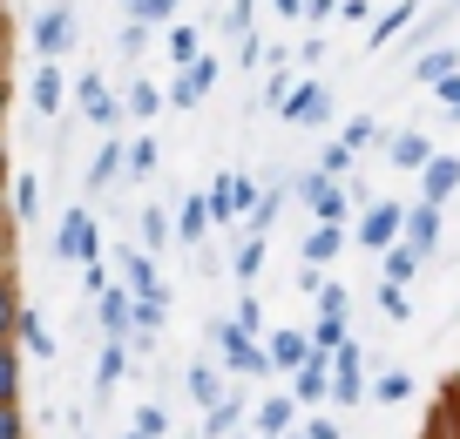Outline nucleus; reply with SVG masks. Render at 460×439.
<instances>
[{"instance_id":"nucleus-1","label":"nucleus","mask_w":460,"mask_h":439,"mask_svg":"<svg viewBox=\"0 0 460 439\" xmlns=\"http://www.w3.org/2000/svg\"><path fill=\"white\" fill-rule=\"evenodd\" d=\"M61 257H75V264H102V230H95V216L88 210H68L61 216V243H55Z\"/></svg>"},{"instance_id":"nucleus-2","label":"nucleus","mask_w":460,"mask_h":439,"mask_svg":"<svg viewBox=\"0 0 460 439\" xmlns=\"http://www.w3.org/2000/svg\"><path fill=\"white\" fill-rule=\"evenodd\" d=\"M258 210V183H251V176H217V189H210V216L217 224H230V216H251Z\"/></svg>"},{"instance_id":"nucleus-3","label":"nucleus","mask_w":460,"mask_h":439,"mask_svg":"<svg viewBox=\"0 0 460 439\" xmlns=\"http://www.w3.org/2000/svg\"><path fill=\"white\" fill-rule=\"evenodd\" d=\"M400 230H406V210H400V203H373V210H366V224H359V243H366V250H379V257H386Z\"/></svg>"},{"instance_id":"nucleus-4","label":"nucleus","mask_w":460,"mask_h":439,"mask_svg":"<svg viewBox=\"0 0 460 439\" xmlns=\"http://www.w3.org/2000/svg\"><path fill=\"white\" fill-rule=\"evenodd\" d=\"M217 345H224V365L230 372H264V365H271V358L258 352V338L237 331V325H217Z\"/></svg>"},{"instance_id":"nucleus-5","label":"nucleus","mask_w":460,"mask_h":439,"mask_svg":"<svg viewBox=\"0 0 460 439\" xmlns=\"http://www.w3.org/2000/svg\"><path fill=\"white\" fill-rule=\"evenodd\" d=\"M68 41H75V14H68V7H48V14L34 21V55H41V61H55Z\"/></svg>"},{"instance_id":"nucleus-6","label":"nucleus","mask_w":460,"mask_h":439,"mask_svg":"<svg viewBox=\"0 0 460 439\" xmlns=\"http://www.w3.org/2000/svg\"><path fill=\"white\" fill-rule=\"evenodd\" d=\"M291 399H298V406H325L332 399V358L325 352H312V365L291 372Z\"/></svg>"},{"instance_id":"nucleus-7","label":"nucleus","mask_w":460,"mask_h":439,"mask_svg":"<svg viewBox=\"0 0 460 439\" xmlns=\"http://www.w3.org/2000/svg\"><path fill=\"white\" fill-rule=\"evenodd\" d=\"M454 189H460V156H433L427 170H420V203H433V210H440Z\"/></svg>"},{"instance_id":"nucleus-8","label":"nucleus","mask_w":460,"mask_h":439,"mask_svg":"<svg viewBox=\"0 0 460 439\" xmlns=\"http://www.w3.org/2000/svg\"><path fill=\"white\" fill-rule=\"evenodd\" d=\"M400 237H406V250H413V257H433V243H440V210H433V203H413Z\"/></svg>"},{"instance_id":"nucleus-9","label":"nucleus","mask_w":460,"mask_h":439,"mask_svg":"<svg viewBox=\"0 0 460 439\" xmlns=\"http://www.w3.org/2000/svg\"><path fill=\"white\" fill-rule=\"evenodd\" d=\"M332 399H339V406H359V392H366V379H359V345H339V352H332Z\"/></svg>"},{"instance_id":"nucleus-10","label":"nucleus","mask_w":460,"mask_h":439,"mask_svg":"<svg viewBox=\"0 0 460 439\" xmlns=\"http://www.w3.org/2000/svg\"><path fill=\"white\" fill-rule=\"evenodd\" d=\"M264 358H271V372H305L312 365V338H305V331H271Z\"/></svg>"},{"instance_id":"nucleus-11","label":"nucleus","mask_w":460,"mask_h":439,"mask_svg":"<svg viewBox=\"0 0 460 439\" xmlns=\"http://www.w3.org/2000/svg\"><path fill=\"white\" fill-rule=\"evenodd\" d=\"M305 203H312V216H318V224H339V216H345V183H332V176H305Z\"/></svg>"},{"instance_id":"nucleus-12","label":"nucleus","mask_w":460,"mask_h":439,"mask_svg":"<svg viewBox=\"0 0 460 439\" xmlns=\"http://www.w3.org/2000/svg\"><path fill=\"white\" fill-rule=\"evenodd\" d=\"M325 115H332V95L318 82H298L285 95V122H325Z\"/></svg>"},{"instance_id":"nucleus-13","label":"nucleus","mask_w":460,"mask_h":439,"mask_svg":"<svg viewBox=\"0 0 460 439\" xmlns=\"http://www.w3.org/2000/svg\"><path fill=\"white\" fill-rule=\"evenodd\" d=\"M339 250H345V230L339 224H318L312 237H305V270H325Z\"/></svg>"},{"instance_id":"nucleus-14","label":"nucleus","mask_w":460,"mask_h":439,"mask_svg":"<svg viewBox=\"0 0 460 439\" xmlns=\"http://www.w3.org/2000/svg\"><path fill=\"white\" fill-rule=\"evenodd\" d=\"M386 149H393V162H400V170H427V162L440 156V149H433V142L420 136V128H406V136H393Z\"/></svg>"},{"instance_id":"nucleus-15","label":"nucleus","mask_w":460,"mask_h":439,"mask_svg":"<svg viewBox=\"0 0 460 439\" xmlns=\"http://www.w3.org/2000/svg\"><path fill=\"white\" fill-rule=\"evenodd\" d=\"M75 101L88 109V122H115V95L95 82V75H82V82H75Z\"/></svg>"},{"instance_id":"nucleus-16","label":"nucleus","mask_w":460,"mask_h":439,"mask_svg":"<svg viewBox=\"0 0 460 439\" xmlns=\"http://www.w3.org/2000/svg\"><path fill=\"white\" fill-rule=\"evenodd\" d=\"M447 75H460V55H454V48H433V55L413 61V82H427V88H440Z\"/></svg>"},{"instance_id":"nucleus-17","label":"nucleus","mask_w":460,"mask_h":439,"mask_svg":"<svg viewBox=\"0 0 460 439\" xmlns=\"http://www.w3.org/2000/svg\"><path fill=\"white\" fill-rule=\"evenodd\" d=\"M291 412H298V399H264V406H258V439H285Z\"/></svg>"},{"instance_id":"nucleus-18","label":"nucleus","mask_w":460,"mask_h":439,"mask_svg":"<svg viewBox=\"0 0 460 439\" xmlns=\"http://www.w3.org/2000/svg\"><path fill=\"white\" fill-rule=\"evenodd\" d=\"M102 325H109V345L129 338V291H102Z\"/></svg>"},{"instance_id":"nucleus-19","label":"nucleus","mask_w":460,"mask_h":439,"mask_svg":"<svg viewBox=\"0 0 460 439\" xmlns=\"http://www.w3.org/2000/svg\"><path fill=\"white\" fill-rule=\"evenodd\" d=\"M237 419H244V399H224V406L203 412V433L210 439H237Z\"/></svg>"},{"instance_id":"nucleus-20","label":"nucleus","mask_w":460,"mask_h":439,"mask_svg":"<svg viewBox=\"0 0 460 439\" xmlns=\"http://www.w3.org/2000/svg\"><path fill=\"white\" fill-rule=\"evenodd\" d=\"M413 14H420L413 0H393L386 14H379V28H373V34H366V48H386V41H393V34H400V28H406V21H413Z\"/></svg>"},{"instance_id":"nucleus-21","label":"nucleus","mask_w":460,"mask_h":439,"mask_svg":"<svg viewBox=\"0 0 460 439\" xmlns=\"http://www.w3.org/2000/svg\"><path fill=\"white\" fill-rule=\"evenodd\" d=\"M129 298H163V277H156V257L136 250L129 257Z\"/></svg>"},{"instance_id":"nucleus-22","label":"nucleus","mask_w":460,"mask_h":439,"mask_svg":"<svg viewBox=\"0 0 460 439\" xmlns=\"http://www.w3.org/2000/svg\"><path fill=\"white\" fill-rule=\"evenodd\" d=\"M61 82H68V75H61L55 61H41V75H34V109H41V115L61 109Z\"/></svg>"},{"instance_id":"nucleus-23","label":"nucleus","mask_w":460,"mask_h":439,"mask_svg":"<svg viewBox=\"0 0 460 439\" xmlns=\"http://www.w3.org/2000/svg\"><path fill=\"white\" fill-rule=\"evenodd\" d=\"M190 399H197L203 412L224 406V379H217V365H190Z\"/></svg>"},{"instance_id":"nucleus-24","label":"nucleus","mask_w":460,"mask_h":439,"mask_svg":"<svg viewBox=\"0 0 460 439\" xmlns=\"http://www.w3.org/2000/svg\"><path fill=\"white\" fill-rule=\"evenodd\" d=\"M14 325H21V291H14V277L0 270V345H14Z\"/></svg>"},{"instance_id":"nucleus-25","label":"nucleus","mask_w":460,"mask_h":439,"mask_svg":"<svg viewBox=\"0 0 460 439\" xmlns=\"http://www.w3.org/2000/svg\"><path fill=\"white\" fill-rule=\"evenodd\" d=\"M203 224H210V203L190 197L183 210H176V243H197V237H203Z\"/></svg>"},{"instance_id":"nucleus-26","label":"nucleus","mask_w":460,"mask_h":439,"mask_svg":"<svg viewBox=\"0 0 460 439\" xmlns=\"http://www.w3.org/2000/svg\"><path fill=\"white\" fill-rule=\"evenodd\" d=\"M14 338H21V345H28V352H41V358H55V331H48V325H41V318H34V312H21V325H14Z\"/></svg>"},{"instance_id":"nucleus-27","label":"nucleus","mask_w":460,"mask_h":439,"mask_svg":"<svg viewBox=\"0 0 460 439\" xmlns=\"http://www.w3.org/2000/svg\"><path fill=\"white\" fill-rule=\"evenodd\" d=\"M122 365H129V345H102V358H95V392H109V385L122 379Z\"/></svg>"},{"instance_id":"nucleus-28","label":"nucleus","mask_w":460,"mask_h":439,"mask_svg":"<svg viewBox=\"0 0 460 439\" xmlns=\"http://www.w3.org/2000/svg\"><path fill=\"white\" fill-rule=\"evenodd\" d=\"M14 399H21V352L0 345V406H14Z\"/></svg>"},{"instance_id":"nucleus-29","label":"nucleus","mask_w":460,"mask_h":439,"mask_svg":"<svg viewBox=\"0 0 460 439\" xmlns=\"http://www.w3.org/2000/svg\"><path fill=\"white\" fill-rule=\"evenodd\" d=\"M339 345H345V318H318V325H312V352H339Z\"/></svg>"},{"instance_id":"nucleus-30","label":"nucleus","mask_w":460,"mask_h":439,"mask_svg":"<svg viewBox=\"0 0 460 439\" xmlns=\"http://www.w3.org/2000/svg\"><path fill=\"white\" fill-rule=\"evenodd\" d=\"M413 270H420V257L406 250V243H400V250H386V284H400V291H406V284H413Z\"/></svg>"},{"instance_id":"nucleus-31","label":"nucleus","mask_w":460,"mask_h":439,"mask_svg":"<svg viewBox=\"0 0 460 439\" xmlns=\"http://www.w3.org/2000/svg\"><path fill=\"white\" fill-rule=\"evenodd\" d=\"M203 95H210V88H203V82H197V75H190V68H183V75H176V88H170V95H163V101H176V109H197V101H203Z\"/></svg>"},{"instance_id":"nucleus-32","label":"nucleus","mask_w":460,"mask_h":439,"mask_svg":"<svg viewBox=\"0 0 460 439\" xmlns=\"http://www.w3.org/2000/svg\"><path fill=\"white\" fill-rule=\"evenodd\" d=\"M115 176H122V142L109 136V142H102V156H95V189H102V183H115Z\"/></svg>"},{"instance_id":"nucleus-33","label":"nucleus","mask_w":460,"mask_h":439,"mask_svg":"<svg viewBox=\"0 0 460 439\" xmlns=\"http://www.w3.org/2000/svg\"><path fill=\"white\" fill-rule=\"evenodd\" d=\"M379 128H373V115H352V122H345V136H339V149H352V156H359L366 142H373Z\"/></svg>"},{"instance_id":"nucleus-34","label":"nucleus","mask_w":460,"mask_h":439,"mask_svg":"<svg viewBox=\"0 0 460 439\" xmlns=\"http://www.w3.org/2000/svg\"><path fill=\"white\" fill-rule=\"evenodd\" d=\"M143 243H149V250H163V243H170V216H163L156 203L143 210Z\"/></svg>"},{"instance_id":"nucleus-35","label":"nucleus","mask_w":460,"mask_h":439,"mask_svg":"<svg viewBox=\"0 0 460 439\" xmlns=\"http://www.w3.org/2000/svg\"><path fill=\"white\" fill-rule=\"evenodd\" d=\"M379 312L386 318H413V298H406L400 284H379Z\"/></svg>"},{"instance_id":"nucleus-36","label":"nucleus","mask_w":460,"mask_h":439,"mask_svg":"<svg viewBox=\"0 0 460 439\" xmlns=\"http://www.w3.org/2000/svg\"><path fill=\"white\" fill-rule=\"evenodd\" d=\"M163 433H170V412H156V406L136 412V439H163Z\"/></svg>"},{"instance_id":"nucleus-37","label":"nucleus","mask_w":460,"mask_h":439,"mask_svg":"<svg viewBox=\"0 0 460 439\" xmlns=\"http://www.w3.org/2000/svg\"><path fill=\"white\" fill-rule=\"evenodd\" d=\"M345 170H352V149H339V142H332L325 156H318V176H332V183H339Z\"/></svg>"},{"instance_id":"nucleus-38","label":"nucleus","mask_w":460,"mask_h":439,"mask_svg":"<svg viewBox=\"0 0 460 439\" xmlns=\"http://www.w3.org/2000/svg\"><path fill=\"white\" fill-rule=\"evenodd\" d=\"M373 392H379V399L393 406V399H413V379H406V372H386V379H379Z\"/></svg>"},{"instance_id":"nucleus-39","label":"nucleus","mask_w":460,"mask_h":439,"mask_svg":"<svg viewBox=\"0 0 460 439\" xmlns=\"http://www.w3.org/2000/svg\"><path fill=\"white\" fill-rule=\"evenodd\" d=\"M170 55L190 68V61H197V28H170Z\"/></svg>"},{"instance_id":"nucleus-40","label":"nucleus","mask_w":460,"mask_h":439,"mask_svg":"<svg viewBox=\"0 0 460 439\" xmlns=\"http://www.w3.org/2000/svg\"><path fill=\"white\" fill-rule=\"evenodd\" d=\"M129 109H136V115H156V109H163V88L136 82V88H129Z\"/></svg>"},{"instance_id":"nucleus-41","label":"nucleus","mask_w":460,"mask_h":439,"mask_svg":"<svg viewBox=\"0 0 460 439\" xmlns=\"http://www.w3.org/2000/svg\"><path fill=\"white\" fill-rule=\"evenodd\" d=\"M122 162H129V176H149V170H156V142H136Z\"/></svg>"},{"instance_id":"nucleus-42","label":"nucleus","mask_w":460,"mask_h":439,"mask_svg":"<svg viewBox=\"0 0 460 439\" xmlns=\"http://www.w3.org/2000/svg\"><path fill=\"white\" fill-rule=\"evenodd\" d=\"M345 304H352V298H345L339 284H318V312H325V318H345Z\"/></svg>"},{"instance_id":"nucleus-43","label":"nucleus","mask_w":460,"mask_h":439,"mask_svg":"<svg viewBox=\"0 0 460 439\" xmlns=\"http://www.w3.org/2000/svg\"><path fill=\"white\" fill-rule=\"evenodd\" d=\"M34 203H41V176H21V183H14V210L28 216Z\"/></svg>"},{"instance_id":"nucleus-44","label":"nucleus","mask_w":460,"mask_h":439,"mask_svg":"<svg viewBox=\"0 0 460 439\" xmlns=\"http://www.w3.org/2000/svg\"><path fill=\"white\" fill-rule=\"evenodd\" d=\"M258 270H264V243L251 237L244 250H237V277H258Z\"/></svg>"},{"instance_id":"nucleus-45","label":"nucleus","mask_w":460,"mask_h":439,"mask_svg":"<svg viewBox=\"0 0 460 439\" xmlns=\"http://www.w3.org/2000/svg\"><path fill=\"white\" fill-rule=\"evenodd\" d=\"M0 439H28L21 433V406H0Z\"/></svg>"},{"instance_id":"nucleus-46","label":"nucleus","mask_w":460,"mask_h":439,"mask_svg":"<svg viewBox=\"0 0 460 439\" xmlns=\"http://www.w3.org/2000/svg\"><path fill=\"white\" fill-rule=\"evenodd\" d=\"M230 28H237V34L251 41V0H230Z\"/></svg>"},{"instance_id":"nucleus-47","label":"nucleus","mask_w":460,"mask_h":439,"mask_svg":"<svg viewBox=\"0 0 460 439\" xmlns=\"http://www.w3.org/2000/svg\"><path fill=\"white\" fill-rule=\"evenodd\" d=\"M332 14H339V0H305V21H312V28H318V21H332Z\"/></svg>"},{"instance_id":"nucleus-48","label":"nucleus","mask_w":460,"mask_h":439,"mask_svg":"<svg viewBox=\"0 0 460 439\" xmlns=\"http://www.w3.org/2000/svg\"><path fill=\"white\" fill-rule=\"evenodd\" d=\"M433 95H440V101H447V109H460V75H447V82H440V88H433Z\"/></svg>"},{"instance_id":"nucleus-49","label":"nucleus","mask_w":460,"mask_h":439,"mask_svg":"<svg viewBox=\"0 0 460 439\" xmlns=\"http://www.w3.org/2000/svg\"><path fill=\"white\" fill-rule=\"evenodd\" d=\"M305 439H339V426H332V419H312V426H305Z\"/></svg>"},{"instance_id":"nucleus-50","label":"nucleus","mask_w":460,"mask_h":439,"mask_svg":"<svg viewBox=\"0 0 460 439\" xmlns=\"http://www.w3.org/2000/svg\"><path fill=\"white\" fill-rule=\"evenodd\" d=\"M278 14H285V21H298V14H305V0H278Z\"/></svg>"},{"instance_id":"nucleus-51","label":"nucleus","mask_w":460,"mask_h":439,"mask_svg":"<svg viewBox=\"0 0 460 439\" xmlns=\"http://www.w3.org/2000/svg\"><path fill=\"white\" fill-rule=\"evenodd\" d=\"M0 109H7V75H0Z\"/></svg>"},{"instance_id":"nucleus-52","label":"nucleus","mask_w":460,"mask_h":439,"mask_svg":"<svg viewBox=\"0 0 460 439\" xmlns=\"http://www.w3.org/2000/svg\"><path fill=\"white\" fill-rule=\"evenodd\" d=\"M0 270H7V243H0Z\"/></svg>"},{"instance_id":"nucleus-53","label":"nucleus","mask_w":460,"mask_h":439,"mask_svg":"<svg viewBox=\"0 0 460 439\" xmlns=\"http://www.w3.org/2000/svg\"><path fill=\"white\" fill-rule=\"evenodd\" d=\"M285 439H305V433H285Z\"/></svg>"},{"instance_id":"nucleus-54","label":"nucleus","mask_w":460,"mask_h":439,"mask_svg":"<svg viewBox=\"0 0 460 439\" xmlns=\"http://www.w3.org/2000/svg\"><path fill=\"white\" fill-rule=\"evenodd\" d=\"M237 439H244V433H237Z\"/></svg>"},{"instance_id":"nucleus-55","label":"nucleus","mask_w":460,"mask_h":439,"mask_svg":"<svg viewBox=\"0 0 460 439\" xmlns=\"http://www.w3.org/2000/svg\"><path fill=\"white\" fill-rule=\"evenodd\" d=\"M454 115H460V109H454Z\"/></svg>"},{"instance_id":"nucleus-56","label":"nucleus","mask_w":460,"mask_h":439,"mask_svg":"<svg viewBox=\"0 0 460 439\" xmlns=\"http://www.w3.org/2000/svg\"><path fill=\"white\" fill-rule=\"evenodd\" d=\"M129 439H136V433H129Z\"/></svg>"}]
</instances>
